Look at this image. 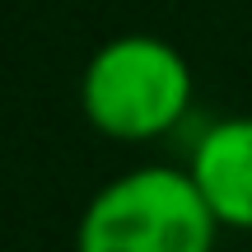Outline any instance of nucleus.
Instances as JSON below:
<instances>
[{
  "label": "nucleus",
  "instance_id": "f257e3e1",
  "mask_svg": "<svg viewBox=\"0 0 252 252\" xmlns=\"http://www.w3.org/2000/svg\"><path fill=\"white\" fill-rule=\"evenodd\" d=\"M210 215L187 168L145 163L103 182L75 220V252H215Z\"/></svg>",
  "mask_w": 252,
  "mask_h": 252
},
{
  "label": "nucleus",
  "instance_id": "f03ea898",
  "mask_svg": "<svg viewBox=\"0 0 252 252\" xmlns=\"http://www.w3.org/2000/svg\"><path fill=\"white\" fill-rule=\"evenodd\" d=\"M191 65L159 33H117L84 61L80 108L112 140H154L191 108Z\"/></svg>",
  "mask_w": 252,
  "mask_h": 252
},
{
  "label": "nucleus",
  "instance_id": "7ed1b4c3",
  "mask_svg": "<svg viewBox=\"0 0 252 252\" xmlns=\"http://www.w3.org/2000/svg\"><path fill=\"white\" fill-rule=\"evenodd\" d=\"M187 173L220 224L252 229V112L210 122L191 145Z\"/></svg>",
  "mask_w": 252,
  "mask_h": 252
}]
</instances>
